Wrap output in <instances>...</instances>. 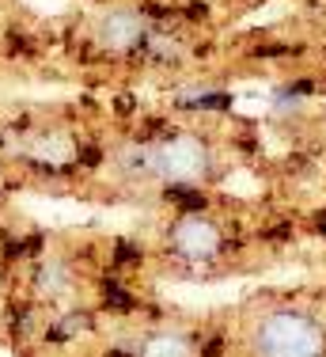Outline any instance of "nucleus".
I'll list each match as a JSON object with an SVG mask.
<instances>
[{"label": "nucleus", "instance_id": "nucleus-1", "mask_svg": "<svg viewBox=\"0 0 326 357\" xmlns=\"http://www.w3.org/2000/svg\"><path fill=\"white\" fill-rule=\"evenodd\" d=\"M326 335L307 312L277 308L254 327V357H323Z\"/></svg>", "mask_w": 326, "mask_h": 357}, {"label": "nucleus", "instance_id": "nucleus-2", "mask_svg": "<svg viewBox=\"0 0 326 357\" xmlns=\"http://www.w3.org/2000/svg\"><path fill=\"white\" fill-rule=\"evenodd\" d=\"M148 172L167 183H201L212 172V152L197 137H175L148 152Z\"/></svg>", "mask_w": 326, "mask_h": 357}, {"label": "nucleus", "instance_id": "nucleus-3", "mask_svg": "<svg viewBox=\"0 0 326 357\" xmlns=\"http://www.w3.org/2000/svg\"><path fill=\"white\" fill-rule=\"evenodd\" d=\"M171 248L183 255V259H194V262L212 259L220 251V228L209 217H183L171 228Z\"/></svg>", "mask_w": 326, "mask_h": 357}, {"label": "nucleus", "instance_id": "nucleus-4", "mask_svg": "<svg viewBox=\"0 0 326 357\" xmlns=\"http://www.w3.org/2000/svg\"><path fill=\"white\" fill-rule=\"evenodd\" d=\"M99 38L107 50H133L137 42L144 38V23L137 12H125V8H118V12H110L107 20H102L99 27Z\"/></svg>", "mask_w": 326, "mask_h": 357}, {"label": "nucleus", "instance_id": "nucleus-5", "mask_svg": "<svg viewBox=\"0 0 326 357\" xmlns=\"http://www.w3.org/2000/svg\"><path fill=\"white\" fill-rule=\"evenodd\" d=\"M141 357H194V346L186 335H175V331H163V335H152L144 342Z\"/></svg>", "mask_w": 326, "mask_h": 357}, {"label": "nucleus", "instance_id": "nucleus-6", "mask_svg": "<svg viewBox=\"0 0 326 357\" xmlns=\"http://www.w3.org/2000/svg\"><path fill=\"white\" fill-rule=\"evenodd\" d=\"M61 289H65V266H57V262H49V266H38V293L57 296Z\"/></svg>", "mask_w": 326, "mask_h": 357}]
</instances>
